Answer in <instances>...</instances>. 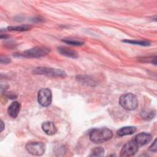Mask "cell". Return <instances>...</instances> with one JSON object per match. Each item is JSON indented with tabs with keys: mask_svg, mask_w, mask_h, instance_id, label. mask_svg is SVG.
Here are the masks:
<instances>
[{
	"mask_svg": "<svg viewBox=\"0 0 157 157\" xmlns=\"http://www.w3.org/2000/svg\"><path fill=\"white\" fill-rule=\"evenodd\" d=\"M113 136L112 131L106 128H96L90 132V139L94 143L99 144L110 140Z\"/></svg>",
	"mask_w": 157,
	"mask_h": 157,
	"instance_id": "1",
	"label": "cell"
},
{
	"mask_svg": "<svg viewBox=\"0 0 157 157\" xmlns=\"http://www.w3.org/2000/svg\"><path fill=\"white\" fill-rule=\"evenodd\" d=\"M119 102L123 109L128 110H134L138 105V101L136 96L130 93L123 94L120 98Z\"/></svg>",
	"mask_w": 157,
	"mask_h": 157,
	"instance_id": "2",
	"label": "cell"
},
{
	"mask_svg": "<svg viewBox=\"0 0 157 157\" xmlns=\"http://www.w3.org/2000/svg\"><path fill=\"white\" fill-rule=\"evenodd\" d=\"M34 74H40L45 75L53 77H64L66 76V74L64 71L54 68H47V67H37L34 69Z\"/></svg>",
	"mask_w": 157,
	"mask_h": 157,
	"instance_id": "3",
	"label": "cell"
},
{
	"mask_svg": "<svg viewBox=\"0 0 157 157\" xmlns=\"http://www.w3.org/2000/svg\"><path fill=\"white\" fill-rule=\"evenodd\" d=\"M49 52L50 49L48 48L36 47L24 52L21 55L22 56L26 58H39L47 55Z\"/></svg>",
	"mask_w": 157,
	"mask_h": 157,
	"instance_id": "4",
	"label": "cell"
},
{
	"mask_svg": "<svg viewBox=\"0 0 157 157\" xmlns=\"http://www.w3.org/2000/svg\"><path fill=\"white\" fill-rule=\"evenodd\" d=\"M26 149L30 154L35 156H41L45 152V146L40 142H30L26 144Z\"/></svg>",
	"mask_w": 157,
	"mask_h": 157,
	"instance_id": "5",
	"label": "cell"
},
{
	"mask_svg": "<svg viewBox=\"0 0 157 157\" xmlns=\"http://www.w3.org/2000/svg\"><path fill=\"white\" fill-rule=\"evenodd\" d=\"M37 100L42 106H48L52 100V92L48 88H42L38 92Z\"/></svg>",
	"mask_w": 157,
	"mask_h": 157,
	"instance_id": "6",
	"label": "cell"
},
{
	"mask_svg": "<svg viewBox=\"0 0 157 157\" xmlns=\"http://www.w3.org/2000/svg\"><path fill=\"white\" fill-rule=\"evenodd\" d=\"M139 150V145L133 140L127 142L122 147L120 155L121 156H131L134 155Z\"/></svg>",
	"mask_w": 157,
	"mask_h": 157,
	"instance_id": "7",
	"label": "cell"
},
{
	"mask_svg": "<svg viewBox=\"0 0 157 157\" xmlns=\"http://www.w3.org/2000/svg\"><path fill=\"white\" fill-rule=\"evenodd\" d=\"M152 139V136L147 132H141L136 136L134 140L139 146L147 144Z\"/></svg>",
	"mask_w": 157,
	"mask_h": 157,
	"instance_id": "8",
	"label": "cell"
},
{
	"mask_svg": "<svg viewBox=\"0 0 157 157\" xmlns=\"http://www.w3.org/2000/svg\"><path fill=\"white\" fill-rule=\"evenodd\" d=\"M43 131L47 135L52 136L57 131V128L55 124L51 121H45L42 124Z\"/></svg>",
	"mask_w": 157,
	"mask_h": 157,
	"instance_id": "9",
	"label": "cell"
},
{
	"mask_svg": "<svg viewBox=\"0 0 157 157\" xmlns=\"http://www.w3.org/2000/svg\"><path fill=\"white\" fill-rule=\"evenodd\" d=\"M20 110V104L17 101H14L12 102L11 104L9 106L7 109V113L10 117L15 118L18 116Z\"/></svg>",
	"mask_w": 157,
	"mask_h": 157,
	"instance_id": "10",
	"label": "cell"
},
{
	"mask_svg": "<svg viewBox=\"0 0 157 157\" xmlns=\"http://www.w3.org/2000/svg\"><path fill=\"white\" fill-rule=\"evenodd\" d=\"M58 52L63 55H64L66 56L72 58H77L78 57L77 53L73 50H71L70 48H66V47H59L58 48Z\"/></svg>",
	"mask_w": 157,
	"mask_h": 157,
	"instance_id": "11",
	"label": "cell"
},
{
	"mask_svg": "<svg viewBox=\"0 0 157 157\" xmlns=\"http://www.w3.org/2000/svg\"><path fill=\"white\" fill-rule=\"evenodd\" d=\"M136 131V128L134 126H124L121 128L117 131V134L119 136H124L134 134Z\"/></svg>",
	"mask_w": 157,
	"mask_h": 157,
	"instance_id": "12",
	"label": "cell"
},
{
	"mask_svg": "<svg viewBox=\"0 0 157 157\" xmlns=\"http://www.w3.org/2000/svg\"><path fill=\"white\" fill-rule=\"evenodd\" d=\"M155 112L151 110H145L142 111L140 113L141 117L145 120H150L153 119L155 117Z\"/></svg>",
	"mask_w": 157,
	"mask_h": 157,
	"instance_id": "13",
	"label": "cell"
},
{
	"mask_svg": "<svg viewBox=\"0 0 157 157\" xmlns=\"http://www.w3.org/2000/svg\"><path fill=\"white\" fill-rule=\"evenodd\" d=\"M104 150L101 147H98L93 148L91 151L90 156H102L104 155Z\"/></svg>",
	"mask_w": 157,
	"mask_h": 157,
	"instance_id": "14",
	"label": "cell"
},
{
	"mask_svg": "<svg viewBox=\"0 0 157 157\" xmlns=\"http://www.w3.org/2000/svg\"><path fill=\"white\" fill-rule=\"evenodd\" d=\"M63 42L72 45H75V46H80L84 44V42L80 40H77V39H66L64 40H62Z\"/></svg>",
	"mask_w": 157,
	"mask_h": 157,
	"instance_id": "15",
	"label": "cell"
},
{
	"mask_svg": "<svg viewBox=\"0 0 157 157\" xmlns=\"http://www.w3.org/2000/svg\"><path fill=\"white\" fill-rule=\"evenodd\" d=\"M124 42L131 44H135V45H142V46H148L150 45V43L148 41L145 40H123Z\"/></svg>",
	"mask_w": 157,
	"mask_h": 157,
	"instance_id": "16",
	"label": "cell"
},
{
	"mask_svg": "<svg viewBox=\"0 0 157 157\" xmlns=\"http://www.w3.org/2000/svg\"><path fill=\"white\" fill-rule=\"evenodd\" d=\"M30 28V26H29L28 25H21V26H10V27H8V29L10 31H26L28 30Z\"/></svg>",
	"mask_w": 157,
	"mask_h": 157,
	"instance_id": "17",
	"label": "cell"
},
{
	"mask_svg": "<svg viewBox=\"0 0 157 157\" xmlns=\"http://www.w3.org/2000/svg\"><path fill=\"white\" fill-rule=\"evenodd\" d=\"M149 150L153 152L156 151V139H155L153 141V144L150 145V147H149Z\"/></svg>",
	"mask_w": 157,
	"mask_h": 157,
	"instance_id": "18",
	"label": "cell"
},
{
	"mask_svg": "<svg viewBox=\"0 0 157 157\" xmlns=\"http://www.w3.org/2000/svg\"><path fill=\"white\" fill-rule=\"evenodd\" d=\"M10 59H9V58H6V57H5V58H1V63H5V64H7V63H10Z\"/></svg>",
	"mask_w": 157,
	"mask_h": 157,
	"instance_id": "19",
	"label": "cell"
},
{
	"mask_svg": "<svg viewBox=\"0 0 157 157\" xmlns=\"http://www.w3.org/2000/svg\"><path fill=\"white\" fill-rule=\"evenodd\" d=\"M4 129V123H3V121L2 120H1V132H2Z\"/></svg>",
	"mask_w": 157,
	"mask_h": 157,
	"instance_id": "20",
	"label": "cell"
}]
</instances>
